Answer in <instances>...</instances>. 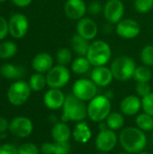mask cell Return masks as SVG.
<instances>
[{
  "mask_svg": "<svg viewBox=\"0 0 153 154\" xmlns=\"http://www.w3.org/2000/svg\"><path fill=\"white\" fill-rule=\"evenodd\" d=\"M72 137L76 143L81 144L87 143L92 138V131L88 124L85 121L77 123L72 131Z\"/></svg>",
  "mask_w": 153,
  "mask_h": 154,
  "instance_id": "obj_21",
  "label": "cell"
},
{
  "mask_svg": "<svg viewBox=\"0 0 153 154\" xmlns=\"http://www.w3.org/2000/svg\"><path fill=\"white\" fill-rule=\"evenodd\" d=\"M120 112L126 116H133L142 109V99L137 95H129L122 99L120 103Z\"/></svg>",
  "mask_w": 153,
  "mask_h": 154,
  "instance_id": "obj_17",
  "label": "cell"
},
{
  "mask_svg": "<svg viewBox=\"0 0 153 154\" xmlns=\"http://www.w3.org/2000/svg\"><path fill=\"white\" fill-rule=\"evenodd\" d=\"M56 61L59 65L68 66L73 61V51L70 48H60L56 54Z\"/></svg>",
  "mask_w": 153,
  "mask_h": 154,
  "instance_id": "obj_31",
  "label": "cell"
},
{
  "mask_svg": "<svg viewBox=\"0 0 153 154\" xmlns=\"http://www.w3.org/2000/svg\"><path fill=\"white\" fill-rule=\"evenodd\" d=\"M134 8L140 14H147L153 8V0H134Z\"/></svg>",
  "mask_w": 153,
  "mask_h": 154,
  "instance_id": "obj_33",
  "label": "cell"
},
{
  "mask_svg": "<svg viewBox=\"0 0 153 154\" xmlns=\"http://www.w3.org/2000/svg\"><path fill=\"white\" fill-rule=\"evenodd\" d=\"M141 60L143 65L153 67V45L149 44L142 48L141 51Z\"/></svg>",
  "mask_w": 153,
  "mask_h": 154,
  "instance_id": "obj_32",
  "label": "cell"
},
{
  "mask_svg": "<svg viewBox=\"0 0 153 154\" xmlns=\"http://www.w3.org/2000/svg\"><path fill=\"white\" fill-rule=\"evenodd\" d=\"M136 67L134 60L126 55L115 58L110 65L115 79L118 81H127L131 79Z\"/></svg>",
  "mask_w": 153,
  "mask_h": 154,
  "instance_id": "obj_5",
  "label": "cell"
},
{
  "mask_svg": "<svg viewBox=\"0 0 153 154\" xmlns=\"http://www.w3.org/2000/svg\"><path fill=\"white\" fill-rule=\"evenodd\" d=\"M54 66V59L48 52H40L32 60V68L35 72L46 74Z\"/></svg>",
  "mask_w": 153,
  "mask_h": 154,
  "instance_id": "obj_19",
  "label": "cell"
},
{
  "mask_svg": "<svg viewBox=\"0 0 153 154\" xmlns=\"http://www.w3.org/2000/svg\"><path fill=\"white\" fill-rule=\"evenodd\" d=\"M118 140L124 151L130 154H137L142 152L148 143L145 132L137 126L124 128L118 136Z\"/></svg>",
  "mask_w": 153,
  "mask_h": 154,
  "instance_id": "obj_1",
  "label": "cell"
},
{
  "mask_svg": "<svg viewBox=\"0 0 153 154\" xmlns=\"http://www.w3.org/2000/svg\"><path fill=\"white\" fill-rule=\"evenodd\" d=\"M28 84H29L32 91H34V92L41 91L47 86L46 75H44L42 73L35 72L30 77Z\"/></svg>",
  "mask_w": 153,
  "mask_h": 154,
  "instance_id": "obj_29",
  "label": "cell"
},
{
  "mask_svg": "<svg viewBox=\"0 0 153 154\" xmlns=\"http://www.w3.org/2000/svg\"><path fill=\"white\" fill-rule=\"evenodd\" d=\"M9 34L14 39L23 38L29 30V20L26 15L21 13H15L8 19Z\"/></svg>",
  "mask_w": 153,
  "mask_h": 154,
  "instance_id": "obj_10",
  "label": "cell"
},
{
  "mask_svg": "<svg viewBox=\"0 0 153 154\" xmlns=\"http://www.w3.org/2000/svg\"><path fill=\"white\" fill-rule=\"evenodd\" d=\"M152 142H153V133H152Z\"/></svg>",
  "mask_w": 153,
  "mask_h": 154,
  "instance_id": "obj_46",
  "label": "cell"
},
{
  "mask_svg": "<svg viewBox=\"0 0 153 154\" xmlns=\"http://www.w3.org/2000/svg\"><path fill=\"white\" fill-rule=\"evenodd\" d=\"M90 79L97 87L100 88L108 87L115 79L110 67H107L106 65L94 67L90 73Z\"/></svg>",
  "mask_w": 153,
  "mask_h": 154,
  "instance_id": "obj_15",
  "label": "cell"
},
{
  "mask_svg": "<svg viewBox=\"0 0 153 154\" xmlns=\"http://www.w3.org/2000/svg\"><path fill=\"white\" fill-rule=\"evenodd\" d=\"M66 96L59 88H50L43 96V104L50 110H59L62 108Z\"/></svg>",
  "mask_w": 153,
  "mask_h": 154,
  "instance_id": "obj_18",
  "label": "cell"
},
{
  "mask_svg": "<svg viewBox=\"0 0 153 154\" xmlns=\"http://www.w3.org/2000/svg\"><path fill=\"white\" fill-rule=\"evenodd\" d=\"M1 145H2V144H1V143H0V147H1Z\"/></svg>",
  "mask_w": 153,
  "mask_h": 154,
  "instance_id": "obj_47",
  "label": "cell"
},
{
  "mask_svg": "<svg viewBox=\"0 0 153 154\" xmlns=\"http://www.w3.org/2000/svg\"><path fill=\"white\" fill-rule=\"evenodd\" d=\"M0 75L6 79H19L23 77L24 69L13 63H5L0 67Z\"/></svg>",
  "mask_w": 153,
  "mask_h": 154,
  "instance_id": "obj_24",
  "label": "cell"
},
{
  "mask_svg": "<svg viewBox=\"0 0 153 154\" xmlns=\"http://www.w3.org/2000/svg\"><path fill=\"white\" fill-rule=\"evenodd\" d=\"M18 154H40L41 150L37 145L32 143H24L18 148Z\"/></svg>",
  "mask_w": 153,
  "mask_h": 154,
  "instance_id": "obj_34",
  "label": "cell"
},
{
  "mask_svg": "<svg viewBox=\"0 0 153 154\" xmlns=\"http://www.w3.org/2000/svg\"><path fill=\"white\" fill-rule=\"evenodd\" d=\"M143 112L153 116V92L142 98Z\"/></svg>",
  "mask_w": 153,
  "mask_h": 154,
  "instance_id": "obj_35",
  "label": "cell"
},
{
  "mask_svg": "<svg viewBox=\"0 0 153 154\" xmlns=\"http://www.w3.org/2000/svg\"><path fill=\"white\" fill-rule=\"evenodd\" d=\"M6 0H0V4H3V3H5Z\"/></svg>",
  "mask_w": 153,
  "mask_h": 154,
  "instance_id": "obj_44",
  "label": "cell"
},
{
  "mask_svg": "<svg viewBox=\"0 0 153 154\" xmlns=\"http://www.w3.org/2000/svg\"><path fill=\"white\" fill-rule=\"evenodd\" d=\"M71 78L70 70L66 66L54 65L47 73V86L50 88L61 89L69 82Z\"/></svg>",
  "mask_w": 153,
  "mask_h": 154,
  "instance_id": "obj_8",
  "label": "cell"
},
{
  "mask_svg": "<svg viewBox=\"0 0 153 154\" xmlns=\"http://www.w3.org/2000/svg\"><path fill=\"white\" fill-rule=\"evenodd\" d=\"M105 123L110 130L115 132L121 130L124 125V116L121 112H111Z\"/></svg>",
  "mask_w": 153,
  "mask_h": 154,
  "instance_id": "obj_26",
  "label": "cell"
},
{
  "mask_svg": "<svg viewBox=\"0 0 153 154\" xmlns=\"http://www.w3.org/2000/svg\"><path fill=\"white\" fill-rule=\"evenodd\" d=\"M98 154H107V153H105V152H100V153Z\"/></svg>",
  "mask_w": 153,
  "mask_h": 154,
  "instance_id": "obj_45",
  "label": "cell"
},
{
  "mask_svg": "<svg viewBox=\"0 0 153 154\" xmlns=\"http://www.w3.org/2000/svg\"><path fill=\"white\" fill-rule=\"evenodd\" d=\"M89 45H90L89 41L81 37L78 33L72 35L70 39V49L78 56L86 57L87 51L89 49Z\"/></svg>",
  "mask_w": 153,
  "mask_h": 154,
  "instance_id": "obj_23",
  "label": "cell"
},
{
  "mask_svg": "<svg viewBox=\"0 0 153 154\" xmlns=\"http://www.w3.org/2000/svg\"><path fill=\"white\" fill-rule=\"evenodd\" d=\"M104 6L98 1H93L87 5V13L91 15H98L101 12H103Z\"/></svg>",
  "mask_w": 153,
  "mask_h": 154,
  "instance_id": "obj_37",
  "label": "cell"
},
{
  "mask_svg": "<svg viewBox=\"0 0 153 154\" xmlns=\"http://www.w3.org/2000/svg\"><path fill=\"white\" fill-rule=\"evenodd\" d=\"M118 154H130V153H128V152H124H124H119Z\"/></svg>",
  "mask_w": 153,
  "mask_h": 154,
  "instance_id": "obj_43",
  "label": "cell"
},
{
  "mask_svg": "<svg viewBox=\"0 0 153 154\" xmlns=\"http://www.w3.org/2000/svg\"><path fill=\"white\" fill-rule=\"evenodd\" d=\"M125 7L122 0H108L104 5L103 14L106 20L111 24H117L124 19Z\"/></svg>",
  "mask_w": 153,
  "mask_h": 154,
  "instance_id": "obj_12",
  "label": "cell"
},
{
  "mask_svg": "<svg viewBox=\"0 0 153 154\" xmlns=\"http://www.w3.org/2000/svg\"><path fill=\"white\" fill-rule=\"evenodd\" d=\"M111 101L105 95H96L87 105V117L94 123L105 122L111 113Z\"/></svg>",
  "mask_w": 153,
  "mask_h": 154,
  "instance_id": "obj_3",
  "label": "cell"
},
{
  "mask_svg": "<svg viewBox=\"0 0 153 154\" xmlns=\"http://www.w3.org/2000/svg\"><path fill=\"white\" fill-rule=\"evenodd\" d=\"M18 47L12 41L0 42V60H9L17 52Z\"/></svg>",
  "mask_w": 153,
  "mask_h": 154,
  "instance_id": "obj_27",
  "label": "cell"
},
{
  "mask_svg": "<svg viewBox=\"0 0 153 154\" xmlns=\"http://www.w3.org/2000/svg\"><path fill=\"white\" fill-rule=\"evenodd\" d=\"M91 67L92 65L87 58L83 56H78L70 64V69L76 75H85L88 73L91 69Z\"/></svg>",
  "mask_w": 153,
  "mask_h": 154,
  "instance_id": "obj_25",
  "label": "cell"
},
{
  "mask_svg": "<svg viewBox=\"0 0 153 154\" xmlns=\"http://www.w3.org/2000/svg\"><path fill=\"white\" fill-rule=\"evenodd\" d=\"M32 89L28 82L24 80H16L12 83L7 89V99L14 106L24 105L30 98Z\"/></svg>",
  "mask_w": 153,
  "mask_h": 154,
  "instance_id": "obj_7",
  "label": "cell"
},
{
  "mask_svg": "<svg viewBox=\"0 0 153 154\" xmlns=\"http://www.w3.org/2000/svg\"><path fill=\"white\" fill-rule=\"evenodd\" d=\"M135 125L143 132H151L153 131V116L145 112L138 114L135 117Z\"/></svg>",
  "mask_w": 153,
  "mask_h": 154,
  "instance_id": "obj_30",
  "label": "cell"
},
{
  "mask_svg": "<svg viewBox=\"0 0 153 154\" xmlns=\"http://www.w3.org/2000/svg\"><path fill=\"white\" fill-rule=\"evenodd\" d=\"M9 124L10 122H8L6 118L0 116V134L6 133V131L9 130Z\"/></svg>",
  "mask_w": 153,
  "mask_h": 154,
  "instance_id": "obj_41",
  "label": "cell"
},
{
  "mask_svg": "<svg viewBox=\"0 0 153 154\" xmlns=\"http://www.w3.org/2000/svg\"><path fill=\"white\" fill-rule=\"evenodd\" d=\"M92 67L106 66L112 57L110 45L103 40H95L90 42L87 56Z\"/></svg>",
  "mask_w": 153,
  "mask_h": 154,
  "instance_id": "obj_4",
  "label": "cell"
},
{
  "mask_svg": "<svg viewBox=\"0 0 153 154\" xmlns=\"http://www.w3.org/2000/svg\"><path fill=\"white\" fill-rule=\"evenodd\" d=\"M61 109L62 114L60 116V121L64 123H78L84 121L87 117V105L73 94H69L66 96L65 102Z\"/></svg>",
  "mask_w": 153,
  "mask_h": 154,
  "instance_id": "obj_2",
  "label": "cell"
},
{
  "mask_svg": "<svg viewBox=\"0 0 153 154\" xmlns=\"http://www.w3.org/2000/svg\"><path fill=\"white\" fill-rule=\"evenodd\" d=\"M133 79L137 82H142V83H150V81L152 79V71L151 70L150 67L145 66V65H141L137 66Z\"/></svg>",
  "mask_w": 153,
  "mask_h": 154,
  "instance_id": "obj_28",
  "label": "cell"
},
{
  "mask_svg": "<svg viewBox=\"0 0 153 154\" xmlns=\"http://www.w3.org/2000/svg\"><path fill=\"white\" fill-rule=\"evenodd\" d=\"M70 150L69 143H44L41 146L42 154H69Z\"/></svg>",
  "mask_w": 153,
  "mask_h": 154,
  "instance_id": "obj_22",
  "label": "cell"
},
{
  "mask_svg": "<svg viewBox=\"0 0 153 154\" xmlns=\"http://www.w3.org/2000/svg\"><path fill=\"white\" fill-rule=\"evenodd\" d=\"M50 134L53 141L56 143H69L72 136V131L67 123L60 121L53 125Z\"/></svg>",
  "mask_w": 153,
  "mask_h": 154,
  "instance_id": "obj_20",
  "label": "cell"
},
{
  "mask_svg": "<svg viewBox=\"0 0 153 154\" xmlns=\"http://www.w3.org/2000/svg\"><path fill=\"white\" fill-rule=\"evenodd\" d=\"M0 154H18V150L10 143H5L0 147Z\"/></svg>",
  "mask_w": 153,
  "mask_h": 154,
  "instance_id": "obj_39",
  "label": "cell"
},
{
  "mask_svg": "<svg viewBox=\"0 0 153 154\" xmlns=\"http://www.w3.org/2000/svg\"><path fill=\"white\" fill-rule=\"evenodd\" d=\"M137 154H151V153H149V152H147L142 151V152H139V153H137Z\"/></svg>",
  "mask_w": 153,
  "mask_h": 154,
  "instance_id": "obj_42",
  "label": "cell"
},
{
  "mask_svg": "<svg viewBox=\"0 0 153 154\" xmlns=\"http://www.w3.org/2000/svg\"><path fill=\"white\" fill-rule=\"evenodd\" d=\"M116 33L119 37L126 40L136 38L141 32V26L139 23L131 18L122 19L116 24Z\"/></svg>",
  "mask_w": 153,
  "mask_h": 154,
  "instance_id": "obj_13",
  "label": "cell"
},
{
  "mask_svg": "<svg viewBox=\"0 0 153 154\" xmlns=\"http://www.w3.org/2000/svg\"><path fill=\"white\" fill-rule=\"evenodd\" d=\"M9 34L8 20L0 15V42L4 41L5 38Z\"/></svg>",
  "mask_w": 153,
  "mask_h": 154,
  "instance_id": "obj_38",
  "label": "cell"
},
{
  "mask_svg": "<svg viewBox=\"0 0 153 154\" xmlns=\"http://www.w3.org/2000/svg\"><path fill=\"white\" fill-rule=\"evenodd\" d=\"M135 92L137 94L138 97H144L146 96H148L150 93H151V87L149 83H142V82H139L136 83L135 86Z\"/></svg>",
  "mask_w": 153,
  "mask_h": 154,
  "instance_id": "obj_36",
  "label": "cell"
},
{
  "mask_svg": "<svg viewBox=\"0 0 153 154\" xmlns=\"http://www.w3.org/2000/svg\"><path fill=\"white\" fill-rule=\"evenodd\" d=\"M97 88L91 79L82 78L74 82L72 94L84 102H89L97 95Z\"/></svg>",
  "mask_w": 153,
  "mask_h": 154,
  "instance_id": "obj_9",
  "label": "cell"
},
{
  "mask_svg": "<svg viewBox=\"0 0 153 154\" xmlns=\"http://www.w3.org/2000/svg\"><path fill=\"white\" fill-rule=\"evenodd\" d=\"M8 131L17 138H27L33 132V124L26 116H16L10 121Z\"/></svg>",
  "mask_w": 153,
  "mask_h": 154,
  "instance_id": "obj_11",
  "label": "cell"
},
{
  "mask_svg": "<svg viewBox=\"0 0 153 154\" xmlns=\"http://www.w3.org/2000/svg\"><path fill=\"white\" fill-rule=\"evenodd\" d=\"M33 0H11V2L17 7H21V8H23V7H27L29 6L32 3Z\"/></svg>",
  "mask_w": 153,
  "mask_h": 154,
  "instance_id": "obj_40",
  "label": "cell"
},
{
  "mask_svg": "<svg viewBox=\"0 0 153 154\" xmlns=\"http://www.w3.org/2000/svg\"><path fill=\"white\" fill-rule=\"evenodd\" d=\"M118 142V136L115 132L107 128L106 123H99V132L95 141L96 148L100 152L108 153L116 147Z\"/></svg>",
  "mask_w": 153,
  "mask_h": 154,
  "instance_id": "obj_6",
  "label": "cell"
},
{
  "mask_svg": "<svg viewBox=\"0 0 153 154\" xmlns=\"http://www.w3.org/2000/svg\"><path fill=\"white\" fill-rule=\"evenodd\" d=\"M87 5L84 0H67L64 5V13L71 20H80L85 17Z\"/></svg>",
  "mask_w": 153,
  "mask_h": 154,
  "instance_id": "obj_16",
  "label": "cell"
},
{
  "mask_svg": "<svg viewBox=\"0 0 153 154\" xmlns=\"http://www.w3.org/2000/svg\"><path fill=\"white\" fill-rule=\"evenodd\" d=\"M76 32V33L90 42L96 37L98 33V26L92 18L85 16L78 21Z\"/></svg>",
  "mask_w": 153,
  "mask_h": 154,
  "instance_id": "obj_14",
  "label": "cell"
}]
</instances>
